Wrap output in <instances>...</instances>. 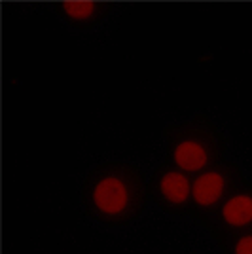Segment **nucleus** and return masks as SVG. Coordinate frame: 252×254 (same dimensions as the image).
Here are the masks:
<instances>
[{
    "instance_id": "1",
    "label": "nucleus",
    "mask_w": 252,
    "mask_h": 254,
    "mask_svg": "<svg viewBox=\"0 0 252 254\" xmlns=\"http://www.w3.org/2000/svg\"><path fill=\"white\" fill-rule=\"evenodd\" d=\"M93 203L106 214H120L129 205V190L126 182L118 177L101 179L93 188Z\"/></svg>"
},
{
    "instance_id": "5",
    "label": "nucleus",
    "mask_w": 252,
    "mask_h": 254,
    "mask_svg": "<svg viewBox=\"0 0 252 254\" xmlns=\"http://www.w3.org/2000/svg\"><path fill=\"white\" fill-rule=\"evenodd\" d=\"M159 190L163 193V197L171 203H184L189 195V182L182 173L171 171L161 179Z\"/></svg>"
},
{
    "instance_id": "7",
    "label": "nucleus",
    "mask_w": 252,
    "mask_h": 254,
    "mask_svg": "<svg viewBox=\"0 0 252 254\" xmlns=\"http://www.w3.org/2000/svg\"><path fill=\"white\" fill-rule=\"evenodd\" d=\"M235 254H252V235H245L237 241Z\"/></svg>"
},
{
    "instance_id": "2",
    "label": "nucleus",
    "mask_w": 252,
    "mask_h": 254,
    "mask_svg": "<svg viewBox=\"0 0 252 254\" xmlns=\"http://www.w3.org/2000/svg\"><path fill=\"white\" fill-rule=\"evenodd\" d=\"M224 177L220 173H205L199 179L193 182V199L203 205L209 207L212 203H216L220 199L222 191H224Z\"/></svg>"
},
{
    "instance_id": "4",
    "label": "nucleus",
    "mask_w": 252,
    "mask_h": 254,
    "mask_svg": "<svg viewBox=\"0 0 252 254\" xmlns=\"http://www.w3.org/2000/svg\"><path fill=\"white\" fill-rule=\"evenodd\" d=\"M224 220L231 226H245L252 222V197L251 195H235L222 209Z\"/></svg>"
},
{
    "instance_id": "6",
    "label": "nucleus",
    "mask_w": 252,
    "mask_h": 254,
    "mask_svg": "<svg viewBox=\"0 0 252 254\" xmlns=\"http://www.w3.org/2000/svg\"><path fill=\"white\" fill-rule=\"evenodd\" d=\"M63 8L68 15L82 19V17H87L93 13L95 2H91V0H66V2H63Z\"/></svg>"
},
{
    "instance_id": "3",
    "label": "nucleus",
    "mask_w": 252,
    "mask_h": 254,
    "mask_svg": "<svg viewBox=\"0 0 252 254\" xmlns=\"http://www.w3.org/2000/svg\"><path fill=\"white\" fill-rule=\"evenodd\" d=\"M207 150L203 144L195 140H182L179 146L175 148V161L180 169L184 171H197L207 165Z\"/></svg>"
}]
</instances>
